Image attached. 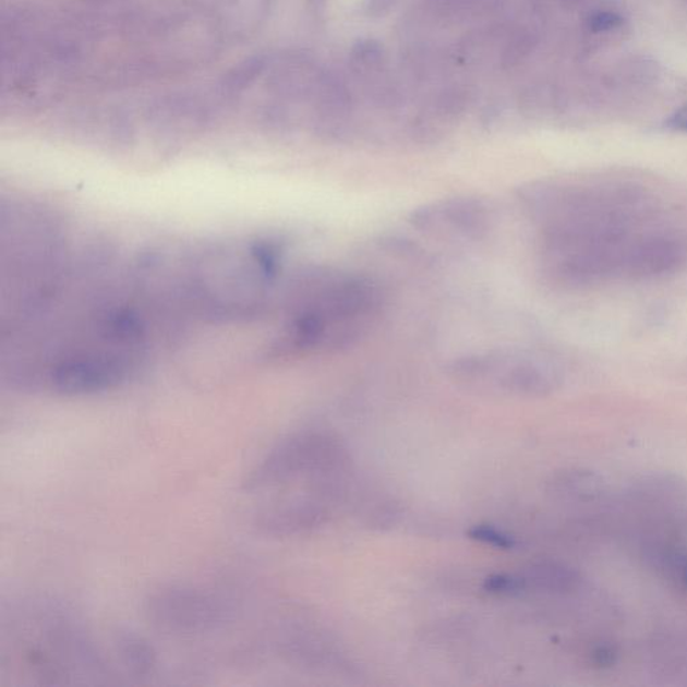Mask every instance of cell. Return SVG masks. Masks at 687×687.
I'll return each mask as SVG.
<instances>
[{
	"label": "cell",
	"instance_id": "16",
	"mask_svg": "<svg viewBox=\"0 0 687 687\" xmlns=\"http://www.w3.org/2000/svg\"><path fill=\"white\" fill-rule=\"evenodd\" d=\"M398 0H369V13L374 16H381L388 13Z\"/></svg>",
	"mask_w": 687,
	"mask_h": 687
},
{
	"label": "cell",
	"instance_id": "9",
	"mask_svg": "<svg viewBox=\"0 0 687 687\" xmlns=\"http://www.w3.org/2000/svg\"><path fill=\"white\" fill-rule=\"evenodd\" d=\"M527 591L534 590L550 593H568L580 583L578 572L556 562H538L520 574Z\"/></svg>",
	"mask_w": 687,
	"mask_h": 687
},
{
	"label": "cell",
	"instance_id": "13",
	"mask_svg": "<svg viewBox=\"0 0 687 687\" xmlns=\"http://www.w3.org/2000/svg\"><path fill=\"white\" fill-rule=\"evenodd\" d=\"M382 60V49L375 43H371V40H365V43H361L357 46V49L353 51V61L361 69L371 68L377 65Z\"/></svg>",
	"mask_w": 687,
	"mask_h": 687
},
{
	"label": "cell",
	"instance_id": "6",
	"mask_svg": "<svg viewBox=\"0 0 687 687\" xmlns=\"http://www.w3.org/2000/svg\"><path fill=\"white\" fill-rule=\"evenodd\" d=\"M494 212L475 196H454L413 209L409 222L417 230L438 240L475 242L494 226Z\"/></svg>",
	"mask_w": 687,
	"mask_h": 687
},
{
	"label": "cell",
	"instance_id": "17",
	"mask_svg": "<svg viewBox=\"0 0 687 687\" xmlns=\"http://www.w3.org/2000/svg\"><path fill=\"white\" fill-rule=\"evenodd\" d=\"M615 658L614 650L611 648H599L595 650V653H593V660H595L599 666L613 665Z\"/></svg>",
	"mask_w": 687,
	"mask_h": 687
},
{
	"label": "cell",
	"instance_id": "10",
	"mask_svg": "<svg viewBox=\"0 0 687 687\" xmlns=\"http://www.w3.org/2000/svg\"><path fill=\"white\" fill-rule=\"evenodd\" d=\"M116 650L124 666L135 677H149L159 665L156 649L148 639L132 631H121L116 636Z\"/></svg>",
	"mask_w": 687,
	"mask_h": 687
},
{
	"label": "cell",
	"instance_id": "4",
	"mask_svg": "<svg viewBox=\"0 0 687 687\" xmlns=\"http://www.w3.org/2000/svg\"><path fill=\"white\" fill-rule=\"evenodd\" d=\"M351 473V459L342 442L324 431L288 436L250 471L244 492L258 494L297 481L334 479Z\"/></svg>",
	"mask_w": 687,
	"mask_h": 687
},
{
	"label": "cell",
	"instance_id": "19",
	"mask_svg": "<svg viewBox=\"0 0 687 687\" xmlns=\"http://www.w3.org/2000/svg\"><path fill=\"white\" fill-rule=\"evenodd\" d=\"M311 4H313V8L318 10L322 9L323 5L325 4V0H310Z\"/></svg>",
	"mask_w": 687,
	"mask_h": 687
},
{
	"label": "cell",
	"instance_id": "14",
	"mask_svg": "<svg viewBox=\"0 0 687 687\" xmlns=\"http://www.w3.org/2000/svg\"><path fill=\"white\" fill-rule=\"evenodd\" d=\"M666 126L672 131L687 132V104L668 118Z\"/></svg>",
	"mask_w": 687,
	"mask_h": 687
},
{
	"label": "cell",
	"instance_id": "3",
	"mask_svg": "<svg viewBox=\"0 0 687 687\" xmlns=\"http://www.w3.org/2000/svg\"><path fill=\"white\" fill-rule=\"evenodd\" d=\"M447 374L468 388L520 398H543L556 391L562 382L555 361L529 349L465 354L448 364Z\"/></svg>",
	"mask_w": 687,
	"mask_h": 687
},
{
	"label": "cell",
	"instance_id": "5",
	"mask_svg": "<svg viewBox=\"0 0 687 687\" xmlns=\"http://www.w3.org/2000/svg\"><path fill=\"white\" fill-rule=\"evenodd\" d=\"M144 615L157 632L173 638L212 636L231 619L229 605L205 588L167 584L145 599Z\"/></svg>",
	"mask_w": 687,
	"mask_h": 687
},
{
	"label": "cell",
	"instance_id": "8",
	"mask_svg": "<svg viewBox=\"0 0 687 687\" xmlns=\"http://www.w3.org/2000/svg\"><path fill=\"white\" fill-rule=\"evenodd\" d=\"M687 262V242L668 231L636 236L628 243L622 277L653 279L673 275Z\"/></svg>",
	"mask_w": 687,
	"mask_h": 687
},
{
	"label": "cell",
	"instance_id": "2",
	"mask_svg": "<svg viewBox=\"0 0 687 687\" xmlns=\"http://www.w3.org/2000/svg\"><path fill=\"white\" fill-rule=\"evenodd\" d=\"M26 619L31 625L13 627L11 660H2L22 668L23 677L33 684L58 685L108 674L95 643L65 611L33 603V614Z\"/></svg>",
	"mask_w": 687,
	"mask_h": 687
},
{
	"label": "cell",
	"instance_id": "7",
	"mask_svg": "<svg viewBox=\"0 0 687 687\" xmlns=\"http://www.w3.org/2000/svg\"><path fill=\"white\" fill-rule=\"evenodd\" d=\"M330 504L306 491L272 499L255 511L253 526L270 538H292L313 531L328 521Z\"/></svg>",
	"mask_w": 687,
	"mask_h": 687
},
{
	"label": "cell",
	"instance_id": "15",
	"mask_svg": "<svg viewBox=\"0 0 687 687\" xmlns=\"http://www.w3.org/2000/svg\"><path fill=\"white\" fill-rule=\"evenodd\" d=\"M433 9L441 13H457V10L465 8L469 0H429Z\"/></svg>",
	"mask_w": 687,
	"mask_h": 687
},
{
	"label": "cell",
	"instance_id": "18",
	"mask_svg": "<svg viewBox=\"0 0 687 687\" xmlns=\"http://www.w3.org/2000/svg\"><path fill=\"white\" fill-rule=\"evenodd\" d=\"M678 566L680 568V572H683V578L687 587V555L678 557Z\"/></svg>",
	"mask_w": 687,
	"mask_h": 687
},
{
	"label": "cell",
	"instance_id": "1",
	"mask_svg": "<svg viewBox=\"0 0 687 687\" xmlns=\"http://www.w3.org/2000/svg\"><path fill=\"white\" fill-rule=\"evenodd\" d=\"M300 285L299 304L281 342L284 352L349 347L381 312V289L370 278L317 270Z\"/></svg>",
	"mask_w": 687,
	"mask_h": 687
},
{
	"label": "cell",
	"instance_id": "11",
	"mask_svg": "<svg viewBox=\"0 0 687 687\" xmlns=\"http://www.w3.org/2000/svg\"><path fill=\"white\" fill-rule=\"evenodd\" d=\"M487 593L496 596H521L527 592L521 575L496 574L489 576L483 584Z\"/></svg>",
	"mask_w": 687,
	"mask_h": 687
},
{
	"label": "cell",
	"instance_id": "12",
	"mask_svg": "<svg viewBox=\"0 0 687 687\" xmlns=\"http://www.w3.org/2000/svg\"><path fill=\"white\" fill-rule=\"evenodd\" d=\"M470 539L480 541L482 544L491 545L498 550H514L516 540L510 534L501 531L492 526H475L469 531Z\"/></svg>",
	"mask_w": 687,
	"mask_h": 687
}]
</instances>
